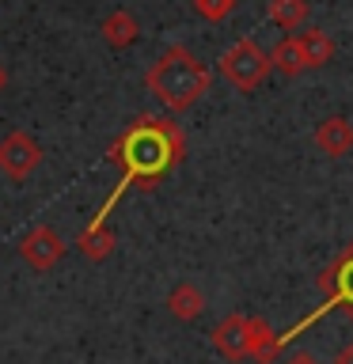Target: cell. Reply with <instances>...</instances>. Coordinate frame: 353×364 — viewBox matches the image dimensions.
Returning <instances> with one entry per match:
<instances>
[{"mask_svg":"<svg viewBox=\"0 0 353 364\" xmlns=\"http://www.w3.org/2000/svg\"><path fill=\"white\" fill-rule=\"evenodd\" d=\"M213 349L224 360H247V315L232 311L228 318H221L213 330Z\"/></svg>","mask_w":353,"mask_h":364,"instance_id":"obj_7","label":"cell"},{"mask_svg":"<svg viewBox=\"0 0 353 364\" xmlns=\"http://www.w3.org/2000/svg\"><path fill=\"white\" fill-rule=\"evenodd\" d=\"M114 243H118V235L110 232V224H99V220H91L84 232H80V239H76L80 255H84L88 262L110 258V255H114Z\"/></svg>","mask_w":353,"mask_h":364,"instance_id":"obj_11","label":"cell"},{"mask_svg":"<svg viewBox=\"0 0 353 364\" xmlns=\"http://www.w3.org/2000/svg\"><path fill=\"white\" fill-rule=\"evenodd\" d=\"M266 16L278 23V27L296 31V27H304V23H307V16H312V4H307V0H270Z\"/></svg>","mask_w":353,"mask_h":364,"instance_id":"obj_13","label":"cell"},{"mask_svg":"<svg viewBox=\"0 0 353 364\" xmlns=\"http://www.w3.org/2000/svg\"><path fill=\"white\" fill-rule=\"evenodd\" d=\"M285 364H319V357H315V353H293V357H285Z\"/></svg>","mask_w":353,"mask_h":364,"instance_id":"obj_17","label":"cell"},{"mask_svg":"<svg viewBox=\"0 0 353 364\" xmlns=\"http://www.w3.org/2000/svg\"><path fill=\"white\" fill-rule=\"evenodd\" d=\"M107 159L110 164H122V182L110 190V198L99 205V213L91 216V220H99V224H107L110 209L118 205V198L130 186H141L144 193H152L171 167H182V159H186V133H182V125L175 118L141 114V118L110 144Z\"/></svg>","mask_w":353,"mask_h":364,"instance_id":"obj_1","label":"cell"},{"mask_svg":"<svg viewBox=\"0 0 353 364\" xmlns=\"http://www.w3.org/2000/svg\"><path fill=\"white\" fill-rule=\"evenodd\" d=\"M315 148L323 156H330V159H342V156H349L353 152V125L346 122V118H323L315 125Z\"/></svg>","mask_w":353,"mask_h":364,"instance_id":"obj_9","label":"cell"},{"mask_svg":"<svg viewBox=\"0 0 353 364\" xmlns=\"http://www.w3.org/2000/svg\"><path fill=\"white\" fill-rule=\"evenodd\" d=\"M334 364H353V341H349V346H342V349H338Z\"/></svg>","mask_w":353,"mask_h":364,"instance_id":"obj_18","label":"cell"},{"mask_svg":"<svg viewBox=\"0 0 353 364\" xmlns=\"http://www.w3.org/2000/svg\"><path fill=\"white\" fill-rule=\"evenodd\" d=\"M42 164V144L34 141L27 129H11L4 141H0V171L8 178H27L31 171H38Z\"/></svg>","mask_w":353,"mask_h":364,"instance_id":"obj_5","label":"cell"},{"mask_svg":"<svg viewBox=\"0 0 353 364\" xmlns=\"http://www.w3.org/2000/svg\"><path fill=\"white\" fill-rule=\"evenodd\" d=\"M4 87H8V68L0 65V91H4Z\"/></svg>","mask_w":353,"mask_h":364,"instance_id":"obj_19","label":"cell"},{"mask_svg":"<svg viewBox=\"0 0 353 364\" xmlns=\"http://www.w3.org/2000/svg\"><path fill=\"white\" fill-rule=\"evenodd\" d=\"M19 258L27 262L31 269L46 273V269H53L57 262L65 258V239L57 235L50 224H34L31 232L19 239Z\"/></svg>","mask_w":353,"mask_h":364,"instance_id":"obj_6","label":"cell"},{"mask_svg":"<svg viewBox=\"0 0 353 364\" xmlns=\"http://www.w3.org/2000/svg\"><path fill=\"white\" fill-rule=\"evenodd\" d=\"M102 38H107V46H114V50H125V46H133L137 38H141V23L133 19V11H110L107 19H102Z\"/></svg>","mask_w":353,"mask_h":364,"instance_id":"obj_12","label":"cell"},{"mask_svg":"<svg viewBox=\"0 0 353 364\" xmlns=\"http://www.w3.org/2000/svg\"><path fill=\"white\" fill-rule=\"evenodd\" d=\"M167 311L175 315L179 323H194V318L205 315V292H201L194 281L175 284V289H171V296H167Z\"/></svg>","mask_w":353,"mask_h":364,"instance_id":"obj_10","label":"cell"},{"mask_svg":"<svg viewBox=\"0 0 353 364\" xmlns=\"http://www.w3.org/2000/svg\"><path fill=\"white\" fill-rule=\"evenodd\" d=\"M300 50H304V65L307 68H323L334 57V38L327 31H304L300 34Z\"/></svg>","mask_w":353,"mask_h":364,"instance_id":"obj_15","label":"cell"},{"mask_svg":"<svg viewBox=\"0 0 353 364\" xmlns=\"http://www.w3.org/2000/svg\"><path fill=\"white\" fill-rule=\"evenodd\" d=\"M278 357H281V338L273 334V326L258 315H247V360L273 364Z\"/></svg>","mask_w":353,"mask_h":364,"instance_id":"obj_8","label":"cell"},{"mask_svg":"<svg viewBox=\"0 0 353 364\" xmlns=\"http://www.w3.org/2000/svg\"><path fill=\"white\" fill-rule=\"evenodd\" d=\"M270 65L278 68V73L285 76H300L304 73V50H300V38L296 34H289V38H281L278 46H273V53H270Z\"/></svg>","mask_w":353,"mask_h":364,"instance_id":"obj_14","label":"cell"},{"mask_svg":"<svg viewBox=\"0 0 353 364\" xmlns=\"http://www.w3.org/2000/svg\"><path fill=\"white\" fill-rule=\"evenodd\" d=\"M319 292L334 311H342L353 323V243L342 247L334 262L319 273Z\"/></svg>","mask_w":353,"mask_h":364,"instance_id":"obj_4","label":"cell"},{"mask_svg":"<svg viewBox=\"0 0 353 364\" xmlns=\"http://www.w3.org/2000/svg\"><path fill=\"white\" fill-rule=\"evenodd\" d=\"M209 84H213V73L186 46H167L144 73V87L175 114L190 110L194 102H201Z\"/></svg>","mask_w":353,"mask_h":364,"instance_id":"obj_2","label":"cell"},{"mask_svg":"<svg viewBox=\"0 0 353 364\" xmlns=\"http://www.w3.org/2000/svg\"><path fill=\"white\" fill-rule=\"evenodd\" d=\"M270 53L262 50L255 38H239L221 53V76L232 84L236 91H255L262 80L270 76Z\"/></svg>","mask_w":353,"mask_h":364,"instance_id":"obj_3","label":"cell"},{"mask_svg":"<svg viewBox=\"0 0 353 364\" xmlns=\"http://www.w3.org/2000/svg\"><path fill=\"white\" fill-rule=\"evenodd\" d=\"M236 4H239V0H194L198 16L209 19V23H224V19L236 11Z\"/></svg>","mask_w":353,"mask_h":364,"instance_id":"obj_16","label":"cell"}]
</instances>
